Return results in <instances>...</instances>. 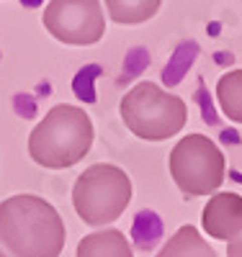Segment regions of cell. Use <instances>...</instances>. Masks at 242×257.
I'll return each mask as SVG.
<instances>
[{
  "label": "cell",
  "instance_id": "cell-1",
  "mask_svg": "<svg viewBox=\"0 0 242 257\" xmlns=\"http://www.w3.org/2000/svg\"><path fill=\"white\" fill-rule=\"evenodd\" d=\"M64 237V221L49 201L18 193L0 203V244L11 257H59Z\"/></svg>",
  "mask_w": 242,
  "mask_h": 257
},
{
  "label": "cell",
  "instance_id": "cell-3",
  "mask_svg": "<svg viewBox=\"0 0 242 257\" xmlns=\"http://www.w3.org/2000/svg\"><path fill=\"white\" fill-rule=\"evenodd\" d=\"M119 113L124 126L137 139L165 142L183 132L188 105L181 95L163 90L157 82L142 80L121 98Z\"/></svg>",
  "mask_w": 242,
  "mask_h": 257
},
{
  "label": "cell",
  "instance_id": "cell-4",
  "mask_svg": "<svg viewBox=\"0 0 242 257\" xmlns=\"http://www.w3.org/2000/svg\"><path fill=\"white\" fill-rule=\"evenodd\" d=\"M134 196L131 178L119 165L98 162L77 175L72 188V206L83 224L108 226L116 221Z\"/></svg>",
  "mask_w": 242,
  "mask_h": 257
},
{
  "label": "cell",
  "instance_id": "cell-5",
  "mask_svg": "<svg viewBox=\"0 0 242 257\" xmlns=\"http://www.w3.org/2000/svg\"><path fill=\"white\" fill-rule=\"evenodd\" d=\"M168 170L173 183L186 198H199L219 190V185L224 183L227 162L214 139L204 134H186L173 147Z\"/></svg>",
  "mask_w": 242,
  "mask_h": 257
},
{
  "label": "cell",
  "instance_id": "cell-6",
  "mask_svg": "<svg viewBox=\"0 0 242 257\" xmlns=\"http://www.w3.org/2000/svg\"><path fill=\"white\" fill-rule=\"evenodd\" d=\"M41 21L57 41L70 47L98 44L106 34L101 0H49Z\"/></svg>",
  "mask_w": 242,
  "mask_h": 257
},
{
  "label": "cell",
  "instance_id": "cell-9",
  "mask_svg": "<svg viewBox=\"0 0 242 257\" xmlns=\"http://www.w3.org/2000/svg\"><path fill=\"white\" fill-rule=\"evenodd\" d=\"M157 257H216V252L211 249V244L199 234V229L191 226V224H183L163 244V249L157 252Z\"/></svg>",
  "mask_w": 242,
  "mask_h": 257
},
{
  "label": "cell",
  "instance_id": "cell-8",
  "mask_svg": "<svg viewBox=\"0 0 242 257\" xmlns=\"http://www.w3.org/2000/svg\"><path fill=\"white\" fill-rule=\"evenodd\" d=\"M77 257H134L131 242L119 229H98L80 239Z\"/></svg>",
  "mask_w": 242,
  "mask_h": 257
},
{
  "label": "cell",
  "instance_id": "cell-12",
  "mask_svg": "<svg viewBox=\"0 0 242 257\" xmlns=\"http://www.w3.org/2000/svg\"><path fill=\"white\" fill-rule=\"evenodd\" d=\"M227 257H242V234L227 242Z\"/></svg>",
  "mask_w": 242,
  "mask_h": 257
},
{
  "label": "cell",
  "instance_id": "cell-13",
  "mask_svg": "<svg viewBox=\"0 0 242 257\" xmlns=\"http://www.w3.org/2000/svg\"><path fill=\"white\" fill-rule=\"evenodd\" d=\"M0 257H8V254H6V252H3V249H0Z\"/></svg>",
  "mask_w": 242,
  "mask_h": 257
},
{
  "label": "cell",
  "instance_id": "cell-10",
  "mask_svg": "<svg viewBox=\"0 0 242 257\" xmlns=\"http://www.w3.org/2000/svg\"><path fill=\"white\" fill-rule=\"evenodd\" d=\"M106 13L114 24L121 26H139L155 16L163 6V0H103Z\"/></svg>",
  "mask_w": 242,
  "mask_h": 257
},
{
  "label": "cell",
  "instance_id": "cell-11",
  "mask_svg": "<svg viewBox=\"0 0 242 257\" xmlns=\"http://www.w3.org/2000/svg\"><path fill=\"white\" fill-rule=\"evenodd\" d=\"M216 100L222 113L234 121L242 123V70H229L219 77L216 82Z\"/></svg>",
  "mask_w": 242,
  "mask_h": 257
},
{
  "label": "cell",
  "instance_id": "cell-7",
  "mask_svg": "<svg viewBox=\"0 0 242 257\" xmlns=\"http://www.w3.org/2000/svg\"><path fill=\"white\" fill-rule=\"evenodd\" d=\"M201 226L209 237L229 242L242 234V196L239 193H211L201 211Z\"/></svg>",
  "mask_w": 242,
  "mask_h": 257
},
{
  "label": "cell",
  "instance_id": "cell-2",
  "mask_svg": "<svg viewBox=\"0 0 242 257\" xmlns=\"http://www.w3.org/2000/svg\"><path fill=\"white\" fill-rule=\"evenodd\" d=\"M96 139L93 121L83 108L59 103L29 134V157L49 170H67L85 160Z\"/></svg>",
  "mask_w": 242,
  "mask_h": 257
}]
</instances>
